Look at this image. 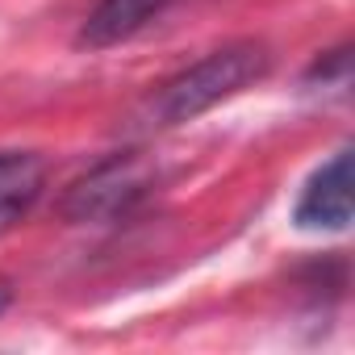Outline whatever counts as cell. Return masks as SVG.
<instances>
[{
  "label": "cell",
  "instance_id": "cell-1",
  "mask_svg": "<svg viewBox=\"0 0 355 355\" xmlns=\"http://www.w3.org/2000/svg\"><path fill=\"white\" fill-rule=\"evenodd\" d=\"M268 67H272V55L263 42H230V46L205 55L201 63H193L189 71H180L175 80H167L159 88V96L150 101V117H155V125L193 121V117L209 113L214 105L239 96L255 80H263Z\"/></svg>",
  "mask_w": 355,
  "mask_h": 355
},
{
  "label": "cell",
  "instance_id": "cell-3",
  "mask_svg": "<svg viewBox=\"0 0 355 355\" xmlns=\"http://www.w3.org/2000/svg\"><path fill=\"white\" fill-rule=\"evenodd\" d=\"M351 222V150H338L322 163L297 201L301 230H343Z\"/></svg>",
  "mask_w": 355,
  "mask_h": 355
},
{
  "label": "cell",
  "instance_id": "cell-4",
  "mask_svg": "<svg viewBox=\"0 0 355 355\" xmlns=\"http://www.w3.org/2000/svg\"><path fill=\"white\" fill-rule=\"evenodd\" d=\"M167 5H171V0H96V9L84 17L80 42L92 46V51L130 42V38L142 34Z\"/></svg>",
  "mask_w": 355,
  "mask_h": 355
},
{
  "label": "cell",
  "instance_id": "cell-2",
  "mask_svg": "<svg viewBox=\"0 0 355 355\" xmlns=\"http://www.w3.org/2000/svg\"><path fill=\"white\" fill-rule=\"evenodd\" d=\"M150 180H155V171H150V163L142 155H134V150L130 155H113L101 167H92L84 180L67 193L63 214L71 222H113V218L130 214L146 197Z\"/></svg>",
  "mask_w": 355,
  "mask_h": 355
},
{
  "label": "cell",
  "instance_id": "cell-6",
  "mask_svg": "<svg viewBox=\"0 0 355 355\" xmlns=\"http://www.w3.org/2000/svg\"><path fill=\"white\" fill-rule=\"evenodd\" d=\"M9 297H13V293H9V280H0V313H5V305H9Z\"/></svg>",
  "mask_w": 355,
  "mask_h": 355
},
{
  "label": "cell",
  "instance_id": "cell-5",
  "mask_svg": "<svg viewBox=\"0 0 355 355\" xmlns=\"http://www.w3.org/2000/svg\"><path fill=\"white\" fill-rule=\"evenodd\" d=\"M46 167L34 150H5L0 155V234H9L42 197Z\"/></svg>",
  "mask_w": 355,
  "mask_h": 355
}]
</instances>
